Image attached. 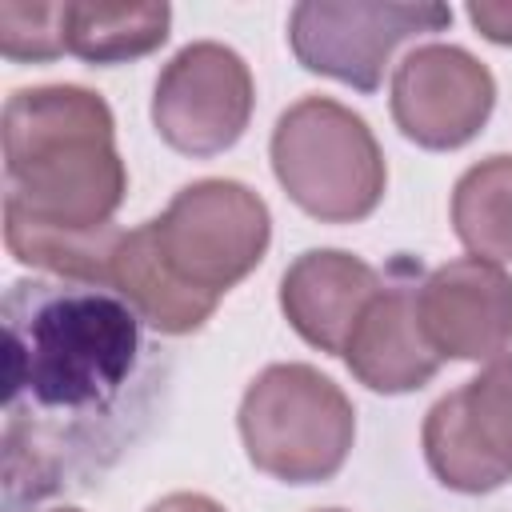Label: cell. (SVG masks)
Wrapping results in <instances>:
<instances>
[{"instance_id": "2e32d148", "label": "cell", "mask_w": 512, "mask_h": 512, "mask_svg": "<svg viewBox=\"0 0 512 512\" xmlns=\"http://www.w3.org/2000/svg\"><path fill=\"white\" fill-rule=\"evenodd\" d=\"M452 224L472 256L512 260V156H488L456 180Z\"/></svg>"}, {"instance_id": "9c48e42d", "label": "cell", "mask_w": 512, "mask_h": 512, "mask_svg": "<svg viewBox=\"0 0 512 512\" xmlns=\"http://www.w3.org/2000/svg\"><path fill=\"white\" fill-rule=\"evenodd\" d=\"M496 104L492 72L456 44H424L396 64L392 120L420 148L448 152L468 144Z\"/></svg>"}, {"instance_id": "8fae6325", "label": "cell", "mask_w": 512, "mask_h": 512, "mask_svg": "<svg viewBox=\"0 0 512 512\" xmlns=\"http://www.w3.org/2000/svg\"><path fill=\"white\" fill-rule=\"evenodd\" d=\"M416 308L440 360H492L512 344V276L492 260L440 264L420 280Z\"/></svg>"}, {"instance_id": "30bf717a", "label": "cell", "mask_w": 512, "mask_h": 512, "mask_svg": "<svg viewBox=\"0 0 512 512\" xmlns=\"http://www.w3.org/2000/svg\"><path fill=\"white\" fill-rule=\"evenodd\" d=\"M420 264L412 256H396L384 272V288L372 296L364 316L356 320L344 364L360 384L384 396L416 392L440 372V352L428 344L420 324Z\"/></svg>"}, {"instance_id": "e0dca14e", "label": "cell", "mask_w": 512, "mask_h": 512, "mask_svg": "<svg viewBox=\"0 0 512 512\" xmlns=\"http://www.w3.org/2000/svg\"><path fill=\"white\" fill-rule=\"evenodd\" d=\"M64 8L52 0H4L0 52L8 60H56L64 52Z\"/></svg>"}, {"instance_id": "d6986e66", "label": "cell", "mask_w": 512, "mask_h": 512, "mask_svg": "<svg viewBox=\"0 0 512 512\" xmlns=\"http://www.w3.org/2000/svg\"><path fill=\"white\" fill-rule=\"evenodd\" d=\"M148 512H224L212 496H200V492H172L164 500H156Z\"/></svg>"}, {"instance_id": "277c9868", "label": "cell", "mask_w": 512, "mask_h": 512, "mask_svg": "<svg viewBox=\"0 0 512 512\" xmlns=\"http://www.w3.org/2000/svg\"><path fill=\"white\" fill-rule=\"evenodd\" d=\"M248 460L288 484L332 480L356 436L352 400L312 364H268L240 400Z\"/></svg>"}, {"instance_id": "3957f363", "label": "cell", "mask_w": 512, "mask_h": 512, "mask_svg": "<svg viewBox=\"0 0 512 512\" xmlns=\"http://www.w3.org/2000/svg\"><path fill=\"white\" fill-rule=\"evenodd\" d=\"M268 152L284 192L324 224L372 216L388 184L372 128L328 96H304L280 112Z\"/></svg>"}, {"instance_id": "52a82bcc", "label": "cell", "mask_w": 512, "mask_h": 512, "mask_svg": "<svg viewBox=\"0 0 512 512\" xmlns=\"http://www.w3.org/2000/svg\"><path fill=\"white\" fill-rule=\"evenodd\" d=\"M252 100L244 56L216 40H196L164 64L152 92V124L168 148L216 156L244 136Z\"/></svg>"}, {"instance_id": "5b68a950", "label": "cell", "mask_w": 512, "mask_h": 512, "mask_svg": "<svg viewBox=\"0 0 512 512\" xmlns=\"http://www.w3.org/2000/svg\"><path fill=\"white\" fill-rule=\"evenodd\" d=\"M156 236L168 268L184 284L224 296L264 260L272 216L248 184L212 176L172 196L164 216H156Z\"/></svg>"}, {"instance_id": "9a60e30c", "label": "cell", "mask_w": 512, "mask_h": 512, "mask_svg": "<svg viewBox=\"0 0 512 512\" xmlns=\"http://www.w3.org/2000/svg\"><path fill=\"white\" fill-rule=\"evenodd\" d=\"M168 4H100L80 0L64 8V48L88 64H124L156 52L168 40Z\"/></svg>"}, {"instance_id": "44dd1931", "label": "cell", "mask_w": 512, "mask_h": 512, "mask_svg": "<svg viewBox=\"0 0 512 512\" xmlns=\"http://www.w3.org/2000/svg\"><path fill=\"white\" fill-rule=\"evenodd\" d=\"M324 512H340V508H324Z\"/></svg>"}, {"instance_id": "ffe728a7", "label": "cell", "mask_w": 512, "mask_h": 512, "mask_svg": "<svg viewBox=\"0 0 512 512\" xmlns=\"http://www.w3.org/2000/svg\"><path fill=\"white\" fill-rule=\"evenodd\" d=\"M52 512H80V508H52Z\"/></svg>"}, {"instance_id": "4fadbf2b", "label": "cell", "mask_w": 512, "mask_h": 512, "mask_svg": "<svg viewBox=\"0 0 512 512\" xmlns=\"http://www.w3.org/2000/svg\"><path fill=\"white\" fill-rule=\"evenodd\" d=\"M108 288H116L144 316V324L164 336L196 332L220 304V296H208V292L184 284L168 268V260L160 252L156 220H144L132 232H124V240L112 256Z\"/></svg>"}, {"instance_id": "5bb4252c", "label": "cell", "mask_w": 512, "mask_h": 512, "mask_svg": "<svg viewBox=\"0 0 512 512\" xmlns=\"http://www.w3.org/2000/svg\"><path fill=\"white\" fill-rule=\"evenodd\" d=\"M124 240V228L104 224V228H52V224H36L32 216L4 208V244L8 252L28 264L40 268L56 280H84V284H108L112 276V256Z\"/></svg>"}, {"instance_id": "6da1fadb", "label": "cell", "mask_w": 512, "mask_h": 512, "mask_svg": "<svg viewBox=\"0 0 512 512\" xmlns=\"http://www.w3.org/2000/svg\"><path fill=\"white\" fill-rule=\"evenodd\" d=\"M4 320V512L100 484L160 420L172 356L108 284L12 280Z\"/></svg>"}, {"instance_id": "7a4b0ae2", "label": "cell", "mask_w": 512, "mask_h": 512, "mask_svg": "<svg viewBox=\"0 0 512 512\" xmlns=\"http://www.w3.org/2000/svg\"><path fill=\"white\" fill-rule=\"evenodd\" d=\"M4 208L52 228H104L128 172L104 96L80 84L16 88L4 104Z\"/></svg>"}, {"instance_id": "8992f818", "label": "cell", "mask_w": 512, "mask_h": 512, "mask_svg": "<svg viewBox=\"0 0 512 512\" xmlns=\"http://www.w3.org/2000/svg\"><path fill=\"white\" fill-rule=\"evenodd\" d=\"M452 24L444 4H372V0H304L288 16V40L308 72L376 92L392 52Z\"/></svg>"}, {"instance_id": "ba28073f", "label": "cell", "mask_w": 512, "mask_h": 512, "mask_svg": "<svg viewBox=\"0 0 512 512\" xmlns=\"http://www.w3.org/2000/svg\"><path fill=\"white\" fill-rule=\"evenodd\" d=\"M424 456L440 484L492 492L512 476V356L440 396L424 420Z\"/></svg>"}, {"instance_id": "ac0fdd59", "label": "cell", "mask_w": 512, "mask_h": 512, "mask_svg": "<svg viewBox=\"0 0 512 512\" xmlns=\"http://www.w3.org/2000/svg\"><path fill=\"white\" fill-rule=\"evenodd\" d=\"M468 20L496 44H512V4L500 0H472L468 4Z\"/></svg>"}, {"instance_id": "7c38bea8", "label": "cell", "mask_w": 512, "mask_h": 512, "mask_svg": "<svg viewBox=\"0 0 512 512\" xmlns=\"http://www.w3.org/2000/svg\"><path fill=\"white\" fill-rule=\"evenodd\" d=\"M380 288L384 276L360 256L340 248H312L288 264L280 280V308L312 348L344 356L356 320Z\"/></svg>"}]
</instances>
